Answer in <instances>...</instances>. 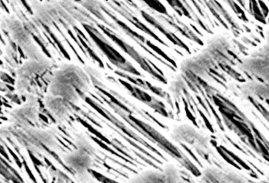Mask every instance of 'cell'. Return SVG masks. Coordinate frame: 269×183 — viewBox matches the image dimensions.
Segmentation results:
<instances>
[{"label": "cell", "mask_w": 269, "mask_h": 183, "mask_svg": "<svg viewBox=\"0 0 269 183\" xmlns=\"http://www.w3.org/2000/svg\"><path fill=\"white\" fill-rule=\"evenodd\" d=\"M130 183H165L161 171L156 169H147L142 171L129 179Z\"/></svg>", "instance_id": "8"}, {"label": "cell", "mask_w": 269, "mask_h": 183, "mask_svg": "<svg viewBox=\"0 0 269 183\" xmlns=\"http://www.w3.org/2000/svg\"><path fill=\"white\" fill-rule=\"evenodd\" d=\"M45 93L59 97L69 104H73L78 103L81 98L79 92L73 86L53 76L52 74Z\"/></svg>", "instance_id": "6"}, {"label": "cell", "mask_w": 269, "mask_h": 183, "mask_svg": "<svg viewBox=\"0 0 269 183\" xmlns=\"http://www.w3.org/2000/svg\"><path fill=\"white\" fill-rule=\"evenodd\" d=\"M52 76L71 85L79 93H87L90 88V80L87 73L75 63L58 64L54 68Z\"/></svg>", "instance_id": "3"}, {"label": "cell", "mask_w": 269, "mask_h": 183, "mask_svg": "<svg viewBox=\"0 0 269 183\" xmlns=\"http://www.w3.org/2000/svg\"><path fill=\"white\" fill-rule=\"evenodd\" d=\"M75 145L76 148L83 150L90 154L92 153L94 151V147L92 145L85 137H78L75 140Z\"/></svg>", "instance_id": "11"}, {"label": "cell", "mask_w": 269, "mask_h": 183, "mask_svg": "<svg viewBox=\"0 0 269 183\" xmlns=\"http://www.w3.org/2000/svg\"><path fill=\"white\" fill-rule=\"evenodd\" d=\"M203 176L206 181L209 183H224L233 182L241 183L242 181L238 177H235L233 175L225 176L219 170L214 168H208L203 172Z\"/></svg>", "instance_id": "9"}, {"label": "cell", "mask_w": 269, "mask_h": 183, "mask_svg": "<svg viewBox=\"0 0 269 183\" xmlns=\"http://www.w3.org/2000/svg\"><path fill=\"white\" fill-rule=\"evenodd\" d=\"M161 171L163 173L165 183H176L182 182L179 172L174 165L170 163L164 165Z\"/></svg>", "instance_id": "10"}, {"label": "cell", "mask_w": 269, "mask_h": 183, "mask_svg": "<svg viewBox=\"0 0 269 183\" xmlns=\"http://www.w3.org/2000/svg\"><path fill=\"white\" fill-rule=\"evenodd\" d=\"M44 104L48 111L60 121L68 118L71 112L69 103L61 98L45 93L43 96Z\"/></svg>", "instance_id": "7"}, {"label": "cell", "mask_w": 269, "mask_h": 183, "mask_svg": "<svg viewBox=\"0 0 269 183\" xmlns=\"http://www.w3.org/2000/svg\"><path fill=\"white\" fill-rule=\"evenodd\" d=\"M170 136L176 141L190 144L197 148L207 146L208 138L195 128L187 123H182L174 126L170 132Z\"/></svg>", "instance_id": "4"}, {"label": "cell", "mask_w": 269, "mask_h": 183, "mask_svg": "<svg viewBox=\"0 0 269 183\" xmlns=\"http://www.w3.org/2000/svg\"><path fill=\"white\" fill-rule=\"evenodd\" d=\"M4 42L1 60L3 68L14 73L16 68L28 58L43 52L39 49L23 21L17 16L7 15L0 21Z\"/></svg>", "instance_id": "1"}, {"label": "cell", "mask_w": 269, "mask_h": 183, "mask_svg": "<svg viewBox=\"0 0 269 183\" xmlns=\"http://www.w3.org/2000/svg\"><path fill=\"white\" fill-rule=\"evenodd\" d=\"M62 159L65 165L73 170L78 177L88 174V169L93 164L90 153L76 148L65 153Z\"/></svg>", "instance_id": "5"}, {"label": "cell", "mask_w": 269, "mask_h": 183, "mask_svg": "<svg viewBox=\"0 0 269 183\" xmlns=\"http://www.w3.org/2000/svg\"><path fill=\"white\" fill-rule=\"evenodd\" d=\"M54 66L44 53L24 61L14 71V93L27 99H36L41 93L44 95V83H49Z\"/></svg>", "instance_id": "2"}]
</instances>
